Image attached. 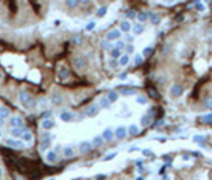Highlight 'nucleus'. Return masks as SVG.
I'll return each mask as SVG.
<instances>
[{"mask_svg":"<svg viewBox=\"0 0 212 180\" xmlns=\"http://www.w3.org/2000/svg\"><path fill=\"white\" fill-rule=\"evenodd\" d=\"M73 67L77 69V70H83V69L86 67V59H85V56H75V58H73Z\"/></svg>","mask_w":212,"mask_h":180,"instance_id":"9d476101","label":"nucleus"},{"mask_svg":"<svg viewBox=\"0 0 212 180\" xmlns=\"http://www.w3.org/2000/svg\"><path fill=\"white\" fill-rule=\"evenodd\" d=\"M51 115H53V110H45V112H42V120H45V118H51Z\"/></svg>","mask_w":212,"mask_h":180,"instance_id":"a18cd8bd","label":"nucleus"},{"mask_svg":"<svg viewBox=\"0 0 212 180\" xmlns=\"http://www.w3.org/2000/svg\"><path fill=\"white\" fill-rule=\"evenodd\" d=\"M91 144H92V147H94V148H101L105 142L102 139V135H94V137H92V140H91Z\"/></svg>","mask_w":212,"mask_h":180,"instance_id":"a878e982","label":"nucleus"},{"mask_svg":"<svg viewBox=\"0 0 212 180\" xmlns=\"http://www.w3.org/2000/svg\"><path fill=\"white\" fill-rule=\"evenodd\" d=\"M148 21H150V24H153V26H158L161 22V16L158 15L156 11H150L148 13Z\"/></svg>","mask_w":212,"mask_h":180,"instance_id":"6ab92c4d","label":"nucleus"},{"mask_svg":"<svg viewBox=\"0 0 212 180\" xmlns=\"http://www.w3.org/2000/svg\"><path fill=\"white\" fill-rule=\"evenodd\" d=\"M0 83H2V75H0Z\"/></svg>","mask_w":212,"mask_h":180,"instance_id":"69168bd1","label":"nucleus"},{"mask_svg":"<svg viewBox=\"0 0 212 180\" xmlns=\"http://www.w3.org/2000/svg\"><path fill=\"white\" fill-rule=\"evenodd\" d=\"M139 150V147L137 145H132V147H129V151H137Z\"/></svg>","mask_w":212,"mask_h":180,"instance_id":"6e6d98bb","label":"nucleus"},{"mask_svg":"<svg viewBox=\"0 0 212 180\" xmlns=\"http://www.w3.org/2000/svg\"><path fill=\"white\" fill-rule=\"evenodd\" d=\"M152 118H153V116H150L148 113H145V115L140 118V124H142V126H147V124L152 121Z\"/></svg>","mask_w":212,"mask_h":180,"instance_id":"c9c22d12","label":"nucleus"},{"mask_svg":"<svg viewBox=\"0 0 212 180\" xmlns=\"http://www.w3.org/2000/svg\"><path fill=\"white\" fill-rule=\"evenodd\" d=\"M78 2H80V5H85V3H89L91 0H78Z\"/></svg>","mask_w":212,"mask_h":180,"instance_id":"4d7b16f0","label":"nucleus"},{"mask_svg":"<svg viewBox=\"0 0 212 180\" xmlns=\"http://www.w3.org/2000/svg\"><path fill=\"white\" fill-rule=\"evenodd\" d=\"M125 51H126V54H132V53H134V45H132V43H126Z\"/></svg>","mask_w":212,"mask_h":180,"instance_id":"79ce46f5","label":"nucleus"},{"mask_svg":"<svg viewBox=\"0 0 212 180\" xmlns=\"http://www.w3.org/2000/svg\"><path fill=\"white\" fill-rule=\"evenodd\" d=\"M113 132H115V137H116L118 140H125L126 135H128V128L121 124V126H116Z\"/></svg>","mask_w":212,"mask_h":180,"instance_id":"0eeeda50","label":"nucleus"},{"mask_svg":"<svg viewBox=\"0 0 212 180\" xmlns=\"http://www.w3.org/2000/svg\"><path fill=\"white\" fill-rule=\"evenodd\" d=\"M155 139H156L158 142H161V144H166V142H167V137H166V135H158V137H155Z\"/></svg>","mask_w":212,"mask_h":180,"instance_id":"09e8293b","label":"nucleus"},{"mask_svg":"<svg viewBox=\"0 0 212 180\" xmlns=\"http://www.w3.org/2000/svg\"><path fill=\"white\" fill-rule=\"evenodd\" d=\"M206 107H207V108H212V99H207V101H206Z\"/></svg>","mask_w":212,"mask_h":180,"instance_id":"5fc2aeb1","label":"nucleus"},{"mask_svg":"<svg viewBox=\"0 0 212 180\" xmlns=\"http://www.w3.org/2000/svg\"><path fill=\"white\" fill-rule=\"evenodd\" d=\"M131 32L134 34V35H142V34L145 32V26H144V22H139V21H137L134 26H132Z\"/></svg>","mask_w":212,"mask_h":180,"instance_id":"2eb2a0df","label":"nucleus"},{"mask_svg":"<svg viewBox=\"0 0 212 180\" xmlns=\"http://www.w3.org/2000/svg\"><path fill=\"white\" fill-rule=\"evenodd\" d=\"M166 3H172V2H176V0H164Z\"/></svg>","mask_w":212,"mask_h":180,"instance_id":"680f3d73","label":"nucleus"},{"mask_svg":"<svg viewBox=\"0 0 212 180\" xmlns=\"http://www.w3.org/2000/svg\"><path fill=\"white\" fill-rule=\"evenodd\" d=\"M105 96H107V99L110 101V104H115V102L118 101V97H120V94H118V91H116V89H110Z\"/></svg>","mask_w":212,"mask_h":180,"instance_id":"b1692460","label":"nucleus"},{"mask_svg":"<svg viewBox=\"0 0 212 180\" xmlns=\"http://www.w3.org/2000/svg\"><path fill=\"white\" fill-rule=\"evenodd\" d=\"M96 178H97V180H104V178H105V175H104V174H101V175H97Z\"/></svg>","mask_w":212,"mask_h":180,"instance_id":"13d9d810","label":"nucleus"},{"mask_svg":"<svg viewBox=\"0 0 212 180\" xmlns=\"http://www.w3.org/2000/svg\"><path fill=\"white\" fill-rule=\"evenodd\" d=\"M54 120H51V118H45V120H42V124H40V126H42V129L43 131H49V129H53V128H54Z\"/></svg>","mask_w":212,"mask_h":180,"instance_id":"a211bd4d","label":"nucleus"},{"mask_svg":"<svg viewBox=\"0 0 212 180\" xmlns=\"http://www.w3.org/2000/svg\"><path fill=\"white\" fill-rule=\"evenodd\" d=\"M24 131H27L26 126H18V128H11V137H16V139H21V135Z\"/></svg>","mask_w":212,"mask_h":180,"instance_id":"aec40b11","label":"nucleus"},{"mask_svg":"<svg viewBox=\"0 0 212 180\" xmlns=\"http://www.w3.org/2000/svg\"><path fill=\"white\" fill-rule=\"evenodd\" d=\"M3 177V169H2V166H0V178Z\"/></svg>","mask_w":212,"mask_h":180,"instance_id":"052dcab7","label":"nucleus"},{"mask_svg":"<svg viewBox=\"0 0 212 180\" xmlns=\"http://www.w3.org/2000/svg\"><path fill=\"white\" fill-rule=\"evenodd\" d=\"M94 29H96V22H94V21H89V22L85 26V31H86V32H92Z\"/></svg>","mask_w":212,"mask_h":180,"instance_id":"ea45409f","label":"nucleus"},{"mask_svg":"<svg viewBox=\"0 0 212 180\" xmlns=\"http://www.w3.org/2000/svg\"><path fill=\"white\" fill-rule=\"evenodd\" d=\"M193 142H196V144L204 142V135H195V137H193Z\"/></svg>","mask_w":212,"mask_h":180,"instance_id":"8fccbe9b","label":"nucleus"},{"mask_svg":"<svg viewBox=\"0 0 212 180\" xmlns=\"http://www.w3.org/2000/svg\"><path fill=\"white\" fill-rule=\"evenodd\" d=\"M142 62H144V56L142 54H136L134 56V65L139 67V65H142Z\"/></svg>","mask_w":212,"mask_h":180,"instance_id":"58836bf2","label":"nucleus"},{"mask_svg":"<svg viewBox=\"0 0 212 180\" xmlns=\"http://www.w3.org/2000/svg\"><path fill=\"white\" fill-rule=\"evenodd\" d=\"M99 112H101V107L97 105V104H89V105H86L85 108H83V115L86 116V118H96L97 115H99Z\"/></svg>","mask_w":212,"mask_h":180,"instance_id":"f257e3e1","label":"nucleus"},{"mask_svg":"<svg viewBox=\"0 0 212 180\" xmlns=\"http://www.w3.org/2000/svg\"><path fill=\"white\" fill-rule=\"evenodd\" d=\"M45 159H46V163H49V164H54V163H58V151L56 150H48L46 153H45Z\"/></svg>","mask_w":212,"mask_h":180,"instance_id":"9b49d317","label":"nucleus"},{"mask_svg":"<svg viewBox=\"0 0 212 180\" xmlns=\"http://www.w3.org/2000/svg\"><path fill=\"white\" fill-rule=\"evenodd\" d=\"M109 65H110V69H116V67H120V65H118V61H116V59H110V61H109Z\"/></svg>","mask_w":212,"mask_h":180,"instance_id":"de8ad7c7","label":"nucleus"},{"mask_svg":"<svg viewBox=\"0 0 212 180\" xmlns=\"http://www.w3.org/2000/svg\"><path fill=\"white\" fill-rule=\"evenodd\" d=\"M105 15H107V7H105V5H104V7H99V8L96 10V18L101 19V18H104Z\"/></svg>","mask_w":212,"mask_h":180,"instance_id":"2f4dec72","label":"nucleus"},{"mask_svg":"<svg viewBox=\"0 0 212 180\" xmlns=\"http://www.w3.org/2000/svg\"><path fill=\"white\" fill-rule=\"evenodd\" d=\"M8 124H10L11 128L24 126V120H22V116H19V115H15V116H10V118H8Z\"/></svg>","mask_w":212,"mask_h":180,"instance_id":"1a4fd4ad","label":"nucleus"},{"mask_svg":"<svg viewBox=\"0 0 212 180\" xmlns=\"http://www.w3.org/2000/svg\"><path fill=\"white\" fill-rule=\"evenodd\" d=\"M70 77V70H69V67H65V65H61L58 69V78L59 80H65V78H69Z\"/></svg>","mask_w":212,"mask_h":180,"instance_id":"ddd939ff","label":"nucleus"},{"mask_svg":"<svg viewBox=\"0 0 212 180\" xmlns=\"http://www.w3.org/2000/svg\"><path fill=\"white\" fill-rule=\"evenodd\" d=\"M92 148H94V147H92V144H91L89 140H85V142H82L80 145H78V150H80V153H89Z\"/></svg>","mask_w":212,"mask_h":180,"instance_id":"f3484780","label":"nucleus"},{"mask_svg":"<svg viewBox=\"0 0 212 180\" xmlns=\"http://www.w3.org/2000/svg\"><path fill=\"white\" fill-rule=\"evenodd\" d=\"M198 2H201V0H193V3H198Z\"/></svg>","mask_w":212,"mask_h":180,"instance_id":"0e129e2a","label":"nucleus"},{"mask_svg":"<svg viewBox=\"0 0 212 180\" xmlns=\"http://www.w3.org/2000/svg\"><path fill=\"white\" fill-rule=\"evenodd\" d=\"M78 5H80V2H78V0H65V7L70 8V10H75Z\"/></svg>","mask_w":212,"mask_h":180,"instance_id":"473e14b6","label":"nucleus"},{"mask_svg":"<svg viewBox=\"0 0 212 180\" xmlns=\"http://www.w3.org/2000/svg\"><path fill=\"white\" fill-rule=\"evenodd\" d=\"M203 123H212V113H207V115H204V116H201L200 118Z\"/></svg>","mask_w":212,"mask_h":180,"instance_id":"c03bdc74","label":"nucleus"},{"mask_svg":"<svg viewBox=\"0 0 212 180\" xmlns=\"http://www.w3.org/2000/svg\"><path fill=\"white\" fill-rule=\"evenodd\" d=\"M97 105H99L101 108H105V110H107V108H110V105H112V104H110V101L107 99V96H101Z\"/></svg>","mask_w":212,"mask_h":180,"instance_id":"393cba45","label":"nucleus"},{"mask_svg":"<svg viewBox=\"0 0 212 180\" xmlns=\"http://www.w3.org/2000/svg\"><path fill=\"white\" fill-rule=\"evenodd\" d=\"M49 147H51V135H49V134H45L43 140H42V144H40V150H42V151H46Z\"/></svg>","mask_w":212,"mask_h":180,"instance_id":"412c9836","label":"nucleus"},{"mask_svg":"<svg viewBox=\"0 0 212 180\" xmlns=\"http://www.w3.org/2000/svg\"><path fill=\"white\" fill-rule=\"evenodd\" d=\"M126 78H128V72H121L120 75H118V80H121V81L126 80Z\"/></svg>","mask_w":212,"mask_h":180,"instance_id":"864d4df0","label":"nucleus"},{"mask_svg":"<svg viewBox=\"0 0 212 180\" xmlns=\"http://www.w3.org/2000/svg\"><path fill=\"white\" fill-rule=\"evenodd\" d=\"M49 101H51L53 104H54V105H61V104L64 102V96H62L59 91H53V92H51Z\"/></svg>","mask_w":212,"mask_h":180,"instance_id":"f8f14e48","label":"nucleus"},{"mask_svg":"<svg viewBox=\"0 0 212 180\" xmlns=\"http://www.w3.org/2000/svg\"><path fill=\"white\" fill-rule=\"evenodd\" d=\"M3 124H5V120H3L2 116H0V128H2V126H3Z\"/></svg>","mask_w":212,"mask_h":180,"instance_id":"bf43d9fd","label":"nucleus"},{"mask_svg":"<svg viewBox=\"0 0 212 180\" xmlns=\"http://www.w3.org/2000/svg\"><path fill=\"white\" fill-rule=\"evenodd\" d=\"M18 99H19V102L24 105V107H31V102H32V94L31 92H27V91H19V94H18Z\"/></svg>","mask_w":212,"mask_h":180,"instance_id":"20e7f679","label":"nucleus"},{"mask_svg":"<svg viewBox=\"0 0 212 180\" xmlns=\"http://www.w3.org/2000/svg\"><path fill=\"white\" fill-rule=\"evenodd\" d=\"M62 155H64V158H72V156L75 155V151H73V147H70V145L64 147V148H62Z\"/></svg>","mask_w":212,"mask_h":180,"instance_id":"c85d7f7f","label":"nucleus"},{"mask_svg":"<svg viewBox=\"0 0 212 180\" xmlns=\"http://www.w3.org/2000/svg\"><path fill=\"white\" fill-rule=\"evenodd\" d=\"M136 18H137L139 22H145V21H148V13L147 11H139Z\"/></svg>","mask_w":212,"mask_h":180,"instance_id":"7c9ffc66","label":"nucleus"},{"mask_svg":"<svg viewBox=\"0 0 212 180\" xmlns=\"http://www.w3.org/2000/svg\"><path fill=\"white\" fill-rule=\"evenodd\" d=\"M109 54H110V59H116V61H118V58H120L121 54H123V51L113 46L112 50H109Z\"/></svg>","mask_w":212,"mask_h":180,"instance_id":"bb28decb","label":"nucleus"},{"mask_svg":"<svg viewBox=\"0 0 212 180\" xmlns=\"http://www.w3.org/2000/svg\"><path fill=\"white\" fill-rule=\"evenodd\" d=\"M139 132H140V129H139L137 124H131V126H128V134H129L131 137L139 135Z\"/></svg>","mask_w":212,"mask_h":180,"instance_id":"cd10ccee","label":"nucleus"},{"mask_svg":"<svg viewBox=\"0 0 212 180\" xmlns=\"http://www.w3.org/2000/svg\"><path fill=\"white\" fill-rule=\"evenodd\" d=\"M152 153H153V151H152L150 148H144V150H142V155H144V156H152Z\"/></svg>","mask_w":212,"mask_h":180,"instance_id":"3c124183","label":"nucleus"},{"mask_svg":"<svg viewBox=\"0 0 212 180\" xmlns=\"http://www.w3.org/2000/svg\"><path fill=\"white\" fill-rule=\"evenodd\" d=\"M2 137H3V134H2V129H0V139H2Z\"/></svg>","mask_w":212,"mask_h":180,"instance_id":"e2e57ef3","label":"nucleus"},{"mask_svg":"<svg viewBox=\"0 0 212 180\" xmlns=\"http://www.w3.org/2000/svg\"><path fill=\"white\" fill-rule=\"evenodd\" d=\"M101 135H102L104 142H110V140L113 139V137H115V132H113V131H112V128L109 126V128H105V129H104V132H102Z\"/></svg>","mask_w":212,"mask_h":180,"instance_id":"dca6fc26","label":"nucleus"},{"mask_svg":"<svg viewBox=\"0 0 212 180\" xmlns=\"http://www.w3.org/2000/svg\"><path fill=\"white\" fill-rule=\"evenodd\" d=\"M59 120L64 121V123H70V121H75V115L70 112V110H61V112H59Z\"/></svg>","mask_w":212,"mask_h":180,"instance_id":"423d86ee","label":"nucleus"},{"mask_svg":"<svg viewBox=\"0 0 212 180\" xmlns=\"http://www.w3.org/2000/svg\"><path fill=\"white\" fill-rule=\"evenodd\" d=\"M0 116H2L3 120H7V118H10V108L8 107H0Z\"/></svg>","mask_w":212,"mask_h":180,"instance_id":"f704fd0d","label":"nucleus"},{"mask_svg":"<svg viewBox=\"0 0 212 180\" xmlns=\"http://www.w3.org/2000/svg\"><path fill=\"white\" fill-rule=\"evenodd\" d=\"M123 34H129L131 32V29H132V24H131V21L129 19H123L121 22H120V27H118Z\"/></svg>","mask_w":212,"mask_h":180,"instance_id":"4468645a","label":"nucleus"},{"mask_svg":"<svg viewBox=\"0 0 212 180\" xmlns=\"http://www.w3.org/2000/svg\"><path fill=\"white\" fill-rule=\"evenodd\" d=\"M5 145L11 147V148H18V150H21V148L26 147V144L21 139H16V137H7V139H5Z\"/></svg>","mask_w":212,"mask_h":180,"instance_id":"7ed1b4c3","label":"nucleus"},{"mask_svg":"<svg viewBox=\"0 0 212 180\" xmlns=\"http://www.w3.org/2000/svg\"><path fill=\"white\" fill-rule=\"evenodd\" d=\"M125 41H126V43H132V41H134V37H132V35H129V34H126V37H125Z\"/></svg>","mask_w":212,"mask_h":180,"instance_id":"603ef678","label":"nucleus"},{"mask_svg":"<svg viewBox=\"0 0 212 180\" xmlns=\"http://www.w3.org/2000/svg\"><path fill=\"white\" fill-rule=\"evenodd\" d=\"M136 102L139 105H147L148 104V97H147V96H144V94H136Z\"/></svg>","mask_w":212,"mask_h":180,"instance_id":"c756f323","label":"nucleus"},{"mask_svg":"<svg viewBox=\"0 0 212 180\" xmlns=\"http://www.w3.org/2000/svg\"><path fill=\"white\" fill-rule=\"evenodd\" d=\"M129 62H131V58H129V54H126V53L118 58V65H120V67H128Z\"/></svg>","mask_w":212,"mask_h":180,"instance_id":"5701e85b","label":"nucleus"},{"mask_svg":"<svg viewBox=\"0 0 212 180\" xmlns=\"http://www.w3.org/2000/svg\"><path fill=\"white\" fill-rule=\"evenodd\" d=\"M113 46H115V48H118V50H121V51H123V50H125V46H126V41L120 38V40H116V41H115V45H113Z\"/></svg>","mask_w":212,"mask_h":180,"instance_id":"4c0bfd02","label":"nucleus"},{"mask_svg":"<svg viewBox=\"0 0 212 180\" xmlns=\"http://www.w3.org/2000/svg\"><path fill=\"white\" fill-rule=\"evenodd\" d=\"M21 140H22L24 144H29V145H31V144L34 142V134H32L31 131H24L22 135H21Z\"/></svg>","mask_w":212,"mask_h":180,"instance_id":"4be33fe9","label":"nucleus"},{"mask_svg":"<svg viewBox=\"0 0 212 180\" xmlns=\"http://www.w3.org/2000/svg\"><path fill=\"white\" fill-rule=\"evenodd\" d=\"M48 180H54V178H48Z\"/></svg>","mask_w":212,"mask_h":180,"instance_id":"338daca9","label":"nucleus"},{"mask_svg":"<svg viewBox=\"0 0 212 180\" xmlns=\"http://www.w3.org/2000/svg\"><path fill=\"white\" fill-rule=\"evenodd\" d=\"M83 41V38H82V35H75L73 38H72V45H80Z\"/></svg>","mask_w":212,"mask_h":180,"instance_id":"37998d69","label":"nucleus"},{"mask_svg":"<svg viewBox=\"0 0 212 180\" xmlns=\"http://www.w3.org/2000/svg\"><path fill=\"white\" fill-rule=\"evenodd\" d=\"M153 54V46H145L144 50H142V56H144V59L145 58H150Z\"/></svg>","mask_w":212,"mask_h":180,"instance_id":"72a5a7b5","label":"nucleus"},{"mask_svg":"<svg viewBox=\"0 0 212 180\" xmlns=\"http://www.w3.org/2000/svg\"><path fill=\"white\" fill-rule=\"evenodd\" d=\"M136 16H137V11L136 10H132V8L126 10V19H134Z\"/></svg>","mask_w":212,"mask_h":180,"instance_id":"e433bc0d","label":"nucleus"},{"mask_svg":"<svg viewBox=\"0 0 212 180\" xmlns=\"http://www.w3.org/2000/svg\"><path fill=\"white\" fill-rule=\"evenodd\" d=\"M120 38H121V31L120 29H112V31L107 32V35H105V40H109V41H116Z\"/></svg>","mask_w":212,"mask_h":180,"instance_id":"6e6552de","label":"nucleus"},{"mask_svg":"<svg viewBox=\"0 0 212 180\" xmlns=\"http://www.w3.org/2000/svg\"><path fill=\"white\" fill-rule=\"evenodd\" d=\"M195 8H196L198 11H201V13H203V11L206 10V7H204V3H201V2H198V3H195Z\"/></svg>","mask_w":212,"mask_h":180,"instance_id":"49530a36","label":"nucleus"},{"mask_svg":"<svg viewBox=\"0 0 212 180\" xmlns=\"http://www.w3.org/2000/svg\"><path fill=\"white\" fill-rule=\"evenodd\" d=\"M116 156H118V153H116V151H112V153L105 155V156L102 158V161H112V159H115Z\"/></svg>","mask_w":212,"mask_h":180,"instance_id":"a19ab883","label":"nucleus"},{"mask_svg":"<svg viewBox=\"0 0 212 180\" xmlns=\"http://www.w3.org/2000/svg\"><path fill=\"white\" fill-rule=\"evenodd\" d=\"M183 92H185L183 86L179 85V83H176V85H172L171 89H169V97H171V99H179Z\"/></svg>","mask_w":212,"mask_h":180,"instance_id":"f03ea898","label":"nucleus"},{"mask_svg":"<svg viewBox=\"0 0 212 180\" xmlns=\"http://www.w3.org/2000/svg\"><path fill=\"white\" fill-rule=\"evenodd\" d=\"M116 89H118V94L125 96V97H131V96H136L137 94V89L136 88H131V86H120V88H116Z\"/></svg>","mask_w":212,"mask_h":180,"instance_id":"39448f33","label":"nucleus"}]
</instances>
